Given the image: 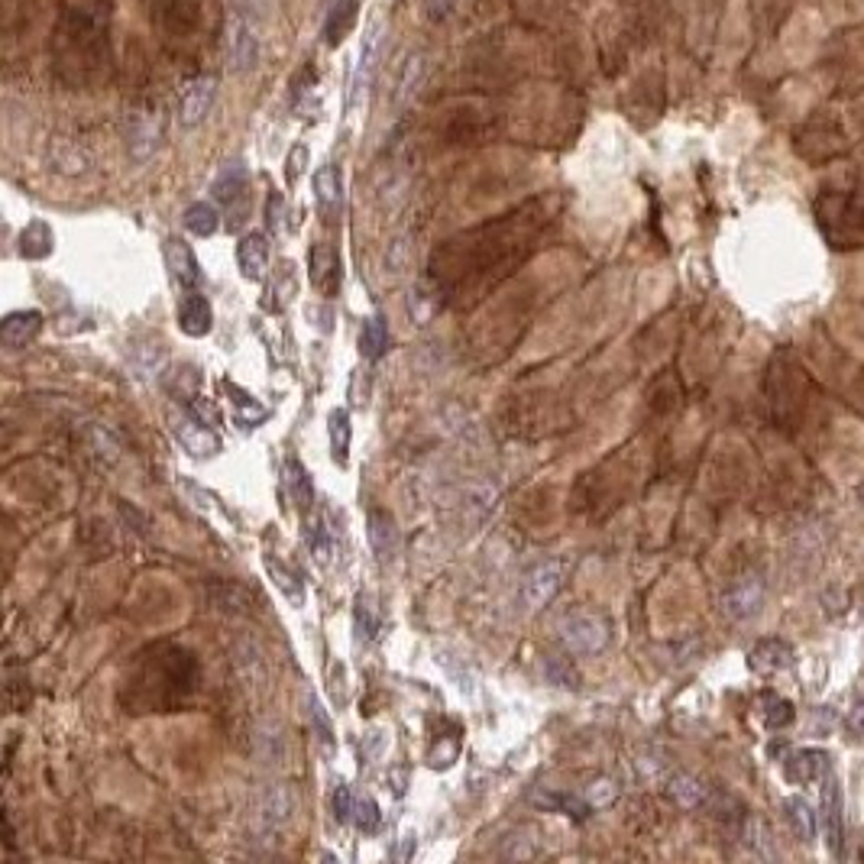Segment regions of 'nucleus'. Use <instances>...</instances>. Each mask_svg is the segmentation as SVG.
<instances>
[{
	"mask_svg": "<svg viewBox=\"0 0 864 864\" xmlns=\"http://www.w3.org/2000/svg\"><path fill=\"white\" fill-rule=\"evenodd\" d=\"M560 641L570 654H599L609 644V622L596 612H570L560 619Z\"/></svg>",
	"mask_w": 864,
	"mask_h": 864,
	"instance_id": "f257e3e1",
	"label": "nucleus"
},
{
	"mask_svg": "<svg viewBox=\"0 0 864 864\" xmlns=\"http://www.w3.org/2000/svg\"><path fill=\"white\" fill-rule=\"evenodd\" d=\"M214 201L230 208V227H240L250 214V175H246L243 162H233L221 175L214 178Z\"/></svg>",
	"mask_w": 864,
	"mask_h": 864,
	"instance_id": "f03ea898",
	"label": "nucleus"
},
{
	"mask_svg": "<svg viewBox=\"0 0 864 864\" xmlns=\"http://www.w3.org/2000/svg\"><path fill=\"white\" fill-rule=\"evenodd\" d=\"M564 576H567V560L560 557H547L541 560V564H534L525 576V586H521V596H525V602L531 609H541L547 606L557 589L564 586Z\"/></svg>",
	"mask_w": 864,
	"mask_h": 864,
	"instance_id": "7ed1b4c3",
	"label": "nucleus"
},
{
	"mask_svg": "<svg viewBox=\"0 0 864 864\" xmlns=\"http://www.w3.org/2000/svg\"><path fill=\"white\" fill-rule=\"evenodd\" d=\"M256 62H259V39L250 20H246V13H237L227 23V65L237 75H246L253 72Z\"/></svg>",
	"mask_w": 864,
	"mask_h": 864,
	"instance_id": "20e7f679",
	"label": "nucleus"
},
{
	"mask_svg": "<svg viewBox=\"0 0 864 864\" xmlns=\"http://www.w3.org/2000/svg\"><path fill=\"white\" fill-rule=\"evenodd\" d=\"M214 98H217V81L214 78H208V75L191 78L188 85L182 88V94H178V123H182V130L201 127V120L211 114Z\"/></svg>",
	"mask_w": 864,
	"mask_h": 864,
	"instance_id": "39448f33",
	"label": "nucleus"
},
{
	"mask_svg": "<svg viewBox=\"0 0 864 864\" xmlns=\"http://www.w3.org/2000/svg\"><path fill=\"white\" fill-rule=\"evenodd\" d=\"M842 784L839 777L826 774L822 777V800H819V822H822V832H826V845L832 848L835 855L842 852V842H845V816H842Z\"/></svg>",
	"mask_w": 864,
	"mask_h": 864,
	"instance_id": "423d86ee",
	"label": "nucleus"
},
{
	"mask_svg": "<svg viewBox=\"0 0 864 864\" xmlns=\"http://www.w3.org/2000/svg\"><path fill=\"white\" fill-rule=\"evenodd\" d=\"M761 602H764V580L758 573H748V576H738V580L725 589L722 609H725L729 619L745 622V619H751V615L761 609Z\"/></svg>",
	"mask_w": 864,
	"mask_h": 864,
	"instance_id": "0eeeda50",
	"label": "nucleus"
},
{
	"mask_svg": "<svg viewBox=\"0 0 864 864\" xmlns=\"http://www.w3.org/2000/svg\"><path fill=\"white\" fill-rule=\"evenodd\" d=\"M379 49H382V23L373 20L363 33V46H360V59H356V72L350 81V104L356 107L369 91V81H373L376 62H379Z\"/></svg>",
	"mask_w": 864,
	"mask_h": 864,
	"instance_id": "6e6552de",
	"label": "nucleus"
},
{
	"mask_svg": "<svg viewBox=\"0 0 864 864\" xmlns=\"http://www.w3.org/2000/svg\"><path fill=\"white\" fill-rule=\"evenodd\" d=\"M172 431H175V437L182 441V447L188 450L191 457H214L217 450H221V437L214 434L211 424L198 421L191 411L172 418Z\"/></svg>",
	"mask_w": 864,
	"mask_h": 864,
	"instance_id": "1a4fd4ad",
	"label": "nucleus"
},
{
	"mask_svg": "<svg viewBox=\"0 0 864 864\" xmlns=\"http://www.w3.org/2000/svg\"><path fill=\"white\" fill-rule=\"evenodd\" d=\"M826 774H829V754L822 748L793 751L784 761V777L790 784H813V780H822Z\"/></svg>",
	"mask_w": 864,
	"mask_h": 864,
	"instance_id": "9d476101",
	"label": "nucleus"
},
{
	"mask_svg": "<svg viewBox=\"0 0 864 864\" xmlns=\"http://www.w3.org/2000/svg\"><path fill=\"white\" fill-rule=\"evenodd\" d=\"M166 266L172 272V279L182 288H198L204 282V272L198 266L195 253H191V246L185 240H178V237L166 240Z\"/></svg>",
	"mask_w": 864,
	"mask_h": 864,
	"instance_id": "9b49d317",
	"label": "nucleus"
},
{
	"mask_svg": "<svg viewBox=\"0 0 864 864\" xmlns=\"http://www.w3.org/2000/svg\"><path fill=\"white\" fill-rule=\"evenodd\" d=\"M295 813V793L292 787L285 784H272L263 797H259V822H263L266 829L279 832L288 819H292Z\"/></svg>",
	"mask_w": 864,
	"mask_h": 864,
	"instance_id": "f8f14e48",
	"label": "nucleus"
},
{
	"mask_svg": "<svg viewBox=\"0 0 864 864\" xmlns=\"http://www.w3.org/2000/svg\"><path fill=\"white\" fill-rule=\"evenodd\" d=\"M204 593H208V599L214 602V609L221 612H230V615H253V606L256 599L246 586L233 583V580H214L204 586Z\"/></svg>",
	"mask_w": 864,
	"mask_h": 864,
	"instance_id": "ddd939ff",
	"label": "nucleus"
},
{
	"mask_svg": "<svg viewBox=\"0 0 864 864\" xmlns=\"http://www.w3.org/2000/svg\"><path fill=\"white\" fill-rule=\"evenodd\" d=\"M39 327H43V314H39L36 308L13 311V314H7V321L0 324V344H4L7 350H20L39 334Z\"/></svg>",
	"mask_w": 864,
	"mask_h": 864,
	"instance_id": "4468645a",
	"label": "nucleus"
},
{
	"mask_svg": "<svg viewBox=\"0 0 864 864\" xmlns=\"http://www.w3.org/2000/svg\"><path fill=\"white\" fill-rule=\"evenodd\" d=\"M178 327L188 334V337H204L211 334L214 327V311H211V301L191 292L182 298V305H178Z\"/></svg>",
	"mask_w": 864,
	"mask_h": 864,
	"instance_id": "2eb2a0df",
	"label": "nucleus"
},
{
	"mask_svg": "<svg viewBox=\"0 0 864 864\" xmlns=\"http://www.w3.org/2000/svg\"><path fill=\"white\" fill-rule=\"evenodd\" d=\"M162 136V120L159 114H136L130 120V156L133 162H146L156 153Z\"/></svg>",
	"mask_w": 864,
	"mask_h": 864,
	"instance_id": "dca6fc26",
	"label": "nucleus"
},
{
	"mask_svg": "<svg viewBox=\"0 0 864 864\" xmlns=\"http://www.w3.org/2000/svg\"><path fill=\"white\" fill-rule=\"evenodd\" d=\"M748 661L758 674H780V670H787L793 664V648L780 638H764L751 648Z\"/></svg>",
	"mask_w": 864,
	"mask_h": 864,
	"instance_id": "f3484780",
	"label": "nucleus"
},
{
	"mask_svg": "<svg viewBox=\"0 0 864 864\" xmlns=\"http://www.w3.org/2000/svg\"><path fill=\"white\" fill-rule=\"evenodd\" d=\"M237 263L243 269L246 279H263L266 276V266H269V237L266 233H246L237 246Z\"/></svg>",
	"mask_w": 864,
	"mask_h": 864,
	"instance_id": "a211bd4d",
	"label": "nucleus"
},
{
	"mask_svg": "<svg viewBox=\"0 0 864 864\" xmlns=\"http://www.w3.org/2000/svg\"><path fill=\"white\" fill-rule=\"evenodd\" d=\"M366 528H369V544L379 560H392L395 551H399V528H395V518L382 509H373L366 518Z\"/></svg>",
	"mask_w": 864,
	"mask_h": 864,
	"instance_id": "6ab92c4d",
	"label": "nucleus"
},
{
	"mask_svg": "<svg viewBox=\"0 0 864 864\" xmlns=\"http://www.w3.org/2000/svg\"><path fill=\"white\" fill-rule=\"evenodd\" d=\"M356 13H360V0H334L324 20V39L327 46H340L347 33L356 26Z\"/></svg>",
	"mask_w": 864,
	"mask_h": 864,
	"instance_id": "aec40b11",
	"label": "nucleus"
},
{
	"mask_svg": "<svg viewBox=\"0 0 864 864\" xmlns=\"http://www.w3.org/2000/svg\"><path fill=\"white\" fill-rule=\"evenodd\" d=\"M784 816L790 822L793 835H797L800 842H813L816 832H819V813L813 806H809L803 797H787L784 800Z\"/></svg>",
	"mask_w": 864,
	"mask_h": 864,
	"instance_id": "412c9836",
	"label": "nucleus"
},
{
	"mask_svg": "<svg viewBox=\"0 0 864 864\" xmlns=\"http://www.w3.org/2000/svg\"><path fill=\"white\" fill-rule=\"evenodd\" d=\"M667 793H670V800H674L680 809H699L709 797L706 784L699 777H693V774H674L667 780Z\"/></svg>",
	"mask_w": 864,
	"mask_h": 864,
	"instance_id": "4be33fe9",
	"label": "nucleus"
},
{
	"mask_svg": "<svg viewBox=\"0 0 864 864\" xmlns=\"http://www.w3.org/2000/svg\"><path fill=\"white\" fill-rule=\"evenodd\" d=\"M531 803L547 809V813H564V816H573V819H586L589 816V806L586 800L580 797H570V793H551V790H538L531 793Z\"/></svg>",
	"mask_w": 864,
	"mask_h": 864,
	"instance_id": "5701e85b",
	"label": "nucleus"
},
{
	"mask_svg": "<svg viewBox=\"0 0 864 864\" xmlns=\"http://www.w3.org/2000/svg\"><path fill=\"white\" fill-rule=\"evenodd\" d=\"M758 712H761V722L767 729H787V725L797 719V709H793L790 699L777 696V693H761L758 699Z\"/></svg>",
	"mask_w": 864,
	"mask_h": 864,
	"instance_id": "b1692460",
	"label": "nucleus"
},
{
	"mask_svg": "<svg viewBox=\"0 0 864 864\" xmlns=\"http://www.w3.org/2000/svg\"><path fill=\"white\" fill-rule=\"evenodd\" d=\"M285 486H288V496L298 502V509H308L311 499H314L311 476H308V470H305V466H301L295 457L285 460Z\"/></svg>",
	"mask_w": 864,
	"mask_h": 864,
	"instance_id": "393cba45",
	"label": "nucleus"
},
{
	"mask_svg": "<svg viewBox=\"0 0 864 864\" xmlns=\"http://www.w3.org/2000/svg\"><path fill=\"white\" fill-rule=\"evenodd\" d=\"M20 253L26 259H43L52 253V230L43 221H33L26 224V230L20 233Z\"/></svg>",
	"mask_w": 864,
	"mask_h": 864,
	"instance_id": "a878e982",
	"label": "nucleus"
},
{
	"mask_svg": "<svg viewBox=\"0 0 864 864\" xmlns=\"http://www.w3.org/2000/svg\"><path fill=\"white\" fill-rule=\"evenodd\" d=\"M331 276H337V253L327 243H318L311 250V282L324 288V292H331L334 288Z\"/></svg>",
	"mask_w": 864,
	"mask_h": 864,
	"instance_id": "bb28decb",
	"label": "nucleus"
},
{
	"mask_svg": "<svg viewBox=\"0 0 864 864\" xmlns=\"http://www.w3.org/2000/svg\"><path fill=\"white\" fill-rule=\"evenodd\" d=\"M389 347V327L386 321L379 318V314H373L366 324H363V334H360V350L366 360H379L382 353H386Z\"/></svg>",
	"mask_w": 864,
	"mask_h": 864,
	"instance_id": "cd10ccee",
	"label": "nucleus"
},
{
	"mask_svg": "<svg viewBox=\"0 0 864 864\" xmlns=\"http://www.w3.org/2000/svg\"><path fill=\"white\" fill-rule=\"evenodd\" d=\"M314 195L324 211H334L340 204V169L337 166H321L314 172Z\"/></svg>",
	"mask_w": 864,
	"mask_h": 864,
	"instance_id": "c85d7f7f",
	"label": "nucleus"
},
{
	"mask_svg": "<svg viewBox=\"0 0 864 864\" xmlns=\"http://www.w3.org/2000/svg\"><path fill=\"white\" fill-rule=\"evenodd\" d=\"M185 227L195 233V237H211V233H217V227H221V214H217L214 204L198 201L185 211Z\"/></svg>",
	"mask_w": 864,
	"mask_h": 864,
	"instance_id": "c756f323",
	"label": "nucleus"
},
{
	"mask_svg": "<svg viewBox=\"0 0 864 864\" xmlns=\"http://www.w3.org/2000/svg\"><path fill=\"white\" fill-rule=\"evenodd\" d=\"M237 674L250 690L263 687L266 683V670H263V654H259L253 644H243L237 651Z\"/></svg>",
	"mask_w": 864,
	"mask_h": 864,
	"instance_id": "7c9ffc66",
	"label": "nucleus"
},
{
	"mask_svg": "<svg viewBox=\"0 0 864 864\" xmlns=\"http://www.w3.org/2000/svg\"><path fill=\"white\" fill-rule=\"evenodd\" d=\"M331 454L340 466H347V457H350V415L344 408L331 411Z\"/></svg>",
	"mask_w": 864,
	"mask_h": 864,
	"instance_id": "2f4dec72",
	"label": "nucleus"
},
{
	"mask_svg": "<svg viewBox=\"0 0 864 864\" xmlns=\"http://www.w3.org/2000/svg\"><path fill=\"white\" fill-rule=\"evenodd\" d=\"M266 570H269V576L276 580V586L282 589L285 599L292 602V606H301V602H305V586H301V580L292 570L282 567L276 557H266Z\"/></svg>",
	"mask_w": 864,
	"mask_h": 864,
	"instance_id": "473e14b6",
	"label": "nucleus"
},
{
	"mask_svg": "<svg viewBox=\"0 0 864 864\" xmlns=\"http://www.w3.org/2000/svg\"><path fill=\"white\" fill-rule=\"evenodd\" d=\"M308 544H311V551H314V557L321 560V564L331 560L337 541H334V528H331V521H327V515H318V518H314V525H308Z\"/></svg>",
	"mask_w": 864,
	"mask_h": 864,
	"instance_id": "72a5a7b5",
	"label": "nucleus"
},
{
	"mask_svg": "<svg viewBox=\"0 0 864 864\" xmlns=\"http://www.w3.org/2000/svg\"><path fill=\"white\" fill-rule=\"evenodd\" d=\"M544 677L551 683H557V687H564V690L580 687V674H576V667L567 661V657H557V654L544 657Z\"/></svg>",
	"mask_w": 864,
	"mask_h": 864,
	"instance_id": "f704fd0d",
	"label": "nucleus"
},
{
	"mask_svg": "<svg viewBox=\"0 0 864 864\" xmlns=\"http://www.w3.org/2000/svg\"><path fill=\"white\" fill-rule=\"evenodd\" d=\"M742 839H745V845H748V852H754L758 858H771V832H767V826L761 819H754V816H748L745 819V826H742Z\"/></svg>",
	"mask_w": 864,
	"mask_h": 864,
	"instance_id": "c9c22d12",
	"label": "nucleus"
},
{
	"mask_svg": "<svg viewBox=\"0 0 864 864\" xmlns=\"http://www.w3.org/2000/svg\"><path fill=\"white\" fill-rule=\"evenodd\" d=\"M421 68H424V62H421L418 52L405 59V68L399 75V94H395V101H399V104H408L411 98H415V91L421 85Z\"/></svg>",
	"mask_w": 864,
	"mask_h": 864,
	"instance_id": "e433bc0d",
	"label": "nucleus"
},
{
	"mask_svg": "<svg viewBox=\"0 0 864 864\" xmlns=\"http://www.w3.org/2000/svg\"><path fill=\"white\" fill-rule=\"evenodd\" d=\"M619 784H615L612 777H596L593 784L586 787V793H583V800L593 806V809H606V806H612L615 800H619Z\"/></svg>",
	"mask_w": 864,
	"mask_h": 864,
	"instance_id": "4c0bfd02",
	"label": "nucleus"
},
{
	"mask_svg": "<svg viewBox=\"0 0 864 864\" xmlns=\"http://www.w3.org/2000/svg\"><path fill=\"white\" fill-rule=\"evenodd\" d=\"M356 632H360L363 641H373L376 632H379V612H376L373 599H369V596L356 599Z\"/></svg>",
	"mask_w": 864,
	"mask_h": 864,
	"instance_id": "58836bf2",
	"label": "nucleus"
},
{
	"mask_svg": "<svg viewBox=\"0 0 864 864\" xmlns=\"http://www.w3.org/2000/svg\"><path fill=\"white\" fill-rule=\"evenodd\" d=\"M308 716H311V725H314V735H318V742L331 751L334 748V729H331V719H327L324 706L318 703V696H308Z\"/></svg>",
	"mask_w": 864,
	"mask_h": 864,
	"instance_id": "ea45409f",
	"label": "nucleus"
},
{
	"mask_svg": "<svg viewBox=\"0 0 864 864\" xmlns=\"http://www.w3.org/2000/svg\"><path fill=\"white\" fill-rule=\"evenodd\" d=\"M353 822L356 826H360L363 832H376L379 829V822H382V813H379V806H376V800L373 797H356V806H353Z\"/></svg>",
	"mask_w": 864,
	"mask_h": 864,
	"instance_id": "a19ab883",
	"label": "nucleus"
},
{
	"mask_svg": "<svg viewBox=\"0 0 864 864\" xmlns=\"http://www.w3.org/2000/svg\"><path fill=\"white\" fill-rule=\"evenodd\" d=\"M531 839H525V832H515V835H509V839H505V845H502V858H518V861H528V858H538L541 852L534 845H528Z\"/></svg>",
	"mask_w": 864,
	"mask_h": 864,
	"instance_id": "79ce46f5",
	"label": "nucleus"
},
{
	"mask_svg": "<svg viewBox=\"0 0 864 864\" xmlns=\"http://www.w3.org/2000/svg\"><path fill=\"white\" fill-rule=\"evenodd\" d=\"M188 411L191 415H195L198 421H204V424H221V411H217V405L214 402H208V399H201V395H191L188 399Z\"/></svg>",
	"mask_w": 864,
	"mask_h": 864,
	"instance_id": "37998d69",
	"label": "nucleus"
},
{
	"mask_svg": "<svg viewBox=\"0 0 864 864\" xmlns=\"http://www.w3.org/2000/svg\"><path fill=\"white\" fill-rule=\"evenodd\" d=\"M353 806H356V797L350 793V787L337 784V790H334V816H337V822L353 819Z\"/></svg>",
	"mask_w": 864,
	"mask_h": 864,
	"instance_id": "c03bdc74",
	"label": "nucleus"
},
{
	"mask_svg": "<svg viewBox=\"0 0 864 864\" xmlns=\"http://www.w3.org/2000/svg\"><path fill=\"white\" fill-rule=\"evenodd\" d=\"M266 224L272 233H285V198L279 195H269V208H266Z\"/></svg>",
	"mask_w": 864,
	"mask_h": 864,
	"instance_id": "a18cd8bd",
	"label": "nucleus"
},
{
	"mask_svg": "<svg viewBox=\"0 0 864 864\" xmlns=\"http://www.w3.org/2000/svg\"><path fill=\"white\" fill-rule=\"evenodd\" d=\"M305 162H308V146L305 143L292 146V153H288V162H285V178H288V182H298L301 172H305Z\"/></svg>",
	"mask_w": 864,
	"mask_h": 864,
	"instance_id": "49530a36",
	"label": "nucleus"
},
{
	"mask_svg": "<svg viewBox=\"0 0 864 864\" xmlns=\"http://www.w3.org/2000/svg\"><path fill=\"white\" fill-rule=\"evenodd\" d=\"M450 7H454V0H424V13H428V20L434 23H441L450 13Z\"/></svg>",
	"mask_w": 864,
	"mask_h": 864,
	"instance_id": "de8ad7c7",
	"label": "nucleus"
},
{
	"mask_svg": "<svg viewBox=\"0 0 864 864\" xmlns=\"http://www.w3.org/2000/svg\"><path fill=\"white\" fill-rule=\"evenodd\" d=\"M240 13H250V17H266L272 10V0H237Z\"/></svg>",
	"mask_w": 864,
	"mask_h": 864,
	"instance_id": "09e8293b",
	"label": "nucleus"
},
{
	"mask_svg": "<svg viewBox=\"0 0 864 864\" xmlns=\"http://www.w3.org/2000/svg\"><path fill=\"white\" fill-rule=\"evenodd\" d=\"M848 732H852V735H861V732H864V699H858L855 709L848 712Z\"/></svg>",
	"mask_w": 864,
	"mask_h": 864,
	"instance_id": "8fccbe9b",
	"label": "nucleus"
},
{
	"mask_svg": "<svg viewBox=\"0 0 864 864\" xmlns=\"http://www.w3.org/2000/svg\"><path fill=\"white\" fill-rule=\"evenodd\" d=\"M858 496H861V502H864V483L858 486Z\"/></svg>",
	"mask_w": 864,
	"mask_h": 864,
	"instance_id": "3c124183",
	"label": "nucleus"
}]
</instances>
